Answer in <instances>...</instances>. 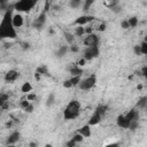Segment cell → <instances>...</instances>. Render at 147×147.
I'll return each mask as SVG.
<instances>
[{"label": "cell", "mask_w": 147, "mask_h": 147, "mask_svg": "<svg viewBox=\"0 0 147 147\" xmlns=\"http://www.w3.org/2000/svg\"><path fill=\"white\" fill-rule=\"evenodd\" d=\"M79 113H80V103L77 100H71L67 105L63 111V116L66 120H75L78 117Z\"/></svg>", "instance_id": "1"}, {"label": "cell", "mask_w": 147, "mask_h": 147, "mask_svg": "<svg viewBox=\"0 0 147 147\" xmlns=\"http://www.w3.org/2000/svg\"><path fill=\"white\" fill-rule=\"evenodd\" d=\"M96 83H97V76L96 75H90L89 77L82 79L78 86H79L80 90L86 91V90H91L92 87L96 85Z\"/></svg>", "instance_id": "2"}, {"label": "cell", "mask_w": 147, "mask_h": 147, "mask_svg": "<svg viewBox=\"0 0 147 147\" xmlns=\"http://www.w3.org/2000/svg\"><path fill=\"white\" fill-rule=\"evenodd\" d=\"M98 55H99V47L98 46H89V47H86V49L84 52V57L87 61L97 57Z\"/></svg>", "instance_id": "3"}, {"label": "cell", "mask_w": 147, "mask_h": 147, "mask_svg": "<svg viewBox=\"0 0 147 147\" xmlns=\"http://www.w3.org/2000/svg\"><path fill=\"white\" fill-rule=\"evenodd\" d=\"M98 43H99V38L94 34L86 35V37L83 39V44L86 47H89V46H98Z\"/></svg>", "instance_id": "4"}, {"label": "cell", "mask_w": 147, "mask_h": 147, "mask_svg": "<svg viewBox=\"0 0 147 147\" xmlns=\"http://www.w3.org/2000/svg\"><path fill=\"white\" fill-rule=\"evenodd\" d=\"M20 77V74H18V71H16V70H8L6 74H5V80L7 82V83H12V82H15L17 78Z\"/></svg>", "instance_id": "5"}, {"label": "cell", "mask_w": 147, "mask_h": 147, "mask_svg": "<svg viewBox=\"0 0 147 147\" xmlns=\"http://www.w3.org/2000/svg\"><path fill=\"white\" fill-rule=\"evenodd\" d=\"M116 123L117 125H119L120 128H123V129H129L130 127V121L125 117V115H120L119 117H117V120H116Z\"/></svg>", "instance_id": "6"}, {"label": "cell", "mask_w": 147, "mask_h": 147, "mask_svg": "<svg viewBox=\"0 0 147 147\" xmlns=\"http://www.w3.org/2000/svg\"><path fill=\"white\" fill-rule=\"evenodd\" d=\"M24 24V18L21 14H15L12 17V25L14 28H21Z\"/></svg>", "instance_id": "7"}, {"label": "cell", "mask_w": 147, "mask_h": 147, "mask_svg": "<svg viewBox=\"0 0 147 147\" xmlns=\"http://www.w3.org/2000/svg\"><path fill=\"white\" fill-rule=\"evenodd\" d=\"M101 119H102V116H101L97 110H94V113L92 114V116L90 117V120H89V124H90L91 127L97 125V124H99V123L101 122Z\"/></svg>", "instance_id": "8"}, {"label": "cell", "mask_w": 147, "mask_h": 147, "mask_svg": "<svg viewBox=\"0 0 147 147\" xmlns=\"http://www.w3.org/2000/svg\"><path fill=\"white\" fill-rule=\"evenodd\" d=\"M91 21H93V17H92V16H86V15H84V16H79V17L75 21V23H76L77 25H83V26H85L87 23H90Z\"/></svg>", "instance_id": "9"}, {"label": "cell", "mask_w": 147, "mask_h": 147, "mask_svg": "<svg viewBox=\"0 0 147 147\" xmlns=\"http://www.w3.org/2000/svg\"><path fill=\"white\" fill-rule=\"evenodd\" d=\"M78 132L80 133V134H83L84 136V138H89V137H91V125L87 123L86 125H83L79 130H78Z\"/></svg>", "instance_id": "10"}, {"label": "cell", "mask_w": 147, "mask_h": 147, "mask_svg": "<svg viewBox=\"0 0 147 147\" xmlns=\"http://www.w3.org/2000/svg\"><path fill=\"white\" fill-rule=\"evenodd\" d=\"M18 139H20V132L15 131V132H13V133L8 137L6 144H7V145H14L16 141H18Z\"/></svg>", "instance_id": "11"}, {"label": "cell", "mask_w": 147, "mask_h": 147, "mask_svg": "<svg viewBox=\"0 0 147 147\" xmlns=\"http://www.w3.org/2000/svg\"><path fill=\"white\" fill-rule=\"evenodd\" d=\"M70 74L71 76H78V75H83V69L82 67H79L78 65H75L70 68Z\"/></svg>", "instance_id": "12"}, {"label": "cell", "mask_w": 147, "mask_h": 147, "mask_svg": "<svg viewBox=\"0 0 147 147\" xmlns=\"http://www.w3.org/2000/svg\"><path fill=\"white\" fill-rule=\"evenodd\" d=\"M21 91H22L24 94L30 93V92L32 91V85H31L30 83H29V82L23 83V85H22V87H21Z\"/></svg>", "instance_id": "13"}, {"label": "cell", "mask_w": 147, "mask_h": 147, "mask_svg": "<svg viewBox=\"0 0 147 147\" xmlns=\"http://www.w3.org/2000/svg\"><path fill=\"white\" fill-rule=\"evenodd\" d=\"M45 21H46V15L43 13V14H40V15L38 16V18L35 21V25L38 26V28H40V26L45 23Z\"/></svg>", "instance_id": "14"}, {"label": "cell", "mask_w": 147, "mask_h": 147, "mask_svg": "<svg viewBox=\"0 0 147 147\" xmlns=\"http://www.w3.org/2000/svg\"><path fill=\"white\" fill-rule=\"evenodd\" d=\"M75 35L77 37H82L83 35H85V26L83 25H77L75 29Z\"/></svg>", "instance_id": "15"}, {"label": "cell", "mask_w": 147, "mask_h": 147, "mask_svg": "<svg viewBox=\"0 0 147 147\" xmlns=\"http://www.w3.org/2000/svg\"><path fill=\"white\" fill-rule=\"evenodd\" d=\"M107 109H108V107H107L106 105H99V106L97 107V109H96V110H97V111H98V113L103 117V116H105V114L107 113Z\"/></svg>", "instance_id": "16"}, {"label": "cell", "mask_w": 147, "mask_h": 147, "mask_svg": "<svg viewBox=\"0 0 147 147\" xmlns=\"http://www.w3.org/2000/svg\"><path fill=\"white\" fill-rule=\"evenodd\" d=\"M80 80H82V75H78V76H73V77L70 78V82H71L73 86H77V85H79Z\"/></svg>", "instance_id": "17"}, {"label": "cell", "mask_w": 147, "mask_h": 147, "mask_svg": "<svg viewBox=\"0 0 147 147\" xmlns=\"http://www.w3.org/2000/svg\"><path fill=\"white\" fill-rule=\"evenodd\" d=\"M106 6L109 8H114L115 6L119 5V0H105Z\"/></svg>", "instance_id": "18"}, {"label": "cell", "mask_w": 147, "mask_h": 147, "mask_svg": "<svg viewBox=\"0 0 147 147\" xmlns=\"http://www.w3.org/2000/svg\"><path fill=\"white\" fill-rule=\"evenodd\" d=\"M65 38H66V40L68 42L69 45H73V44H74L75 38H74V35H73V34H70V32H65Z\"/></svg>", "instance_id": "19"}, {"label": "cell", "mask_w": 147, "mask_h": 147, "mask_svg": "<svg viewBox=\"0 0 147 147\" xmlns=\"http://www.w3.org/2000/svg\"><path fill=\"white\" fill-rule=\"evenodd\" d=\"M37 73H39L42 76L43 75H46L47 73H48V69H47V67L46 66H39L38 68H37V70H36Z\"/></svg>", "instance_id": "20"}, {"label": "cell", "mask_w": 147, "mask_h": 147, "mask_svg": "<svg viewBox=\"0 0 147 147\" xmlns=\"http://www.w3.org/2000/svg\"><path fill=\"white\" fill-rule=\"evenodd\" d=\"M146 105H147V97H142V98L138 101V103H137V106H138L139 108H145Z\"/></svg>", "instance_id": "21"}, {"label": "cell", "mask_w": 147, "mask_h": 147, "mask_svg": "<svg viewBox=\"0 0 147 147\" xmlns=\"http://www.w3.org/2000/svg\"><path fill=\"white\" fill-rule=\"evenodd\" d=\"M82 5V0H70V7L71 8H78Z\"/></svg>", "instance_id": "22"}, {"label": "cell", "mask_w": 147, "mask_h": 147, "mask_svg": "<svg viewBox=\"0 0 147 147\" xmlns=\"http://www.w3.org/2000/svg\"><path fill=\"white\" fill-rule=\"evenodd\" d=\"M128 21H129V24H130V28H136V26H137V24H138V18H137L136 16H133V17H131V18H129Z\"/></svg>", "instance_id": "23"}, {"label": "cell", "mask_w": 147, "mask_h": 147, "mask_svg": "<svg viewBox=\"0 0 147 147\" xmlns=\"http://www.w3.org/2000/svg\"><path fill=\"white\" fill-rule=\"evenodd\" d=\"M73 139H74V140H75L77 144H79V142H82V141H83L84 136H83V134H80L79 132H77V133H76V134L73 137Z\"/></svg>", "instance_id": "24"}, {"label": "cell", "mask_w": 147, "mask_h": 147, "mask_svg": "<svg viewBox=\"0 0 147 147\" xmlns=\"http://www.w3.org/2000/svg\"><path fill=\"white\" fill-rule=\"evenodd\" d=\"M67 52H68V46H61L57 52V56H63Z\"/></svg>", "instance_id": "25"}, {"label": "cell", "mask_w": 147, "mask_h": 147, "mask_svg": "<svg viewBox=\"0 0 147 147\" xmlns=\"http://www.w3.org/2000/svg\"><path fill=\"white\" fill-rule=\"evenodd\" d=\"M55 102V97H54V94L52 93V94H49L48 96V99H47V101H46V106H52L53 103Z\"/></svg>", "instance_id": "26"}, {"label": "cell", "mask_w": 147, "mask_h": 147, "mask_svg": "<svg viewBox=\"0 0 147 147\" xmlns=\"http://www.w3.org/2000/svg\"><path fill=\"white\" fill-rule=\"evenodd\" d=\"M140 48H141V55H147V43L142 42L140 44Z\"/></svg>", "instance_id": "27"}, {"label": "cell", "mask_w": 147, "mask_h": 147, "mask_svg": "<svg viewBox=\"0 0 147 147\" xmlns=\"http://www.w3.org/2000/svg\"><path fill=\"white\" fill-rule=\"evenodd\" d=\"M30 103H31V101H29V100H28L26 98H24V99H23V100H22V101L20 102V106H21V108L25 109V108H26V107H28L29 105H30Z\"/></svg>", "instance_id": "28"}, {"label": "cell", "mask_w": 147, "mask_h": 147, "mask_svg": "<svg viewBox=\"0 0 147 147\" xmlns=\"http://www.w3.org/2000/svg\"><path fill=\"white\" fill-rule=\"evenodd\" d=\"M96 0H84V7L85 9H89L93 4H94Z\"/></svg>", "instance_id": "29"}, {"label": "cell", "mask_w": 147, "mask_h": 147, "mask_svg": "<svg viewBox=\"0 0 147 147\" xmlns=\"http://www.w3.org/2000/svg\"><path fill=\"white\" fill-rule=\"evenodd\" d=\"M8 99H9V96H8V94H6V93H3V94H1V97H0V105L4 103V102H7V101H8Z\"/></svg>", "instance_id": "30"}, {"label": "cell", "mask_w": 147, "mask_h": 147, "mask_svg": "<svg viewBox=\"0 0 147 147\" xmlns=\"http://www.w3.org/2000/svg\"><path fill=\"white\" fill-rule=\"evenodd\" d=\"M25 98H26L29 101H35V100L37 99V94H35V93H28Z\"/></svg>", "instance_id": "31"}, {"label": "cell", "mask_w": 147, "mask_h": 147, "mask_svg": "<svg viewBox=\"0 0 147 147\" xmlns=\"http://www.w3.org/2000/svg\"><path fill=\"white\" fill-rule=\"evenodd\" d=\"M63 87H65V89H71V87H73V84H71L70 79H67V80L63 82Z\"/></svg>", "instance_id": "32"}, {"label": "cell", "mask_w": 147, "mask_h": 147, "mask_svg": "<svg viewBox=\"0 0 147 147\" xmlns=\"http://www.w3.org/2000/svg\"><path fill=\"white\" fill-rule=\"evenodd\" d=\"M121 28L122 29H129L130 28V24H129V21L128 20H124L121 22Z\"/></svg>", "instance_id": "33"}, {"label": "cell", "mask_w": 147, "mask_h": 147, "mask_svg": "<svg viewBox=\"0 0 147 147\" xmlns=\"http://www.w3.org/2000/svg\"><path fill=\"white\" fill-rule=\"evenodd\" d=\"M86 61H87V60H86V59H85V57L83 56V57L80 59V60H79V61L77 62V65H78L79 67H84V66L86 65Z\"/></svg>", "instance_id": "34"}, {"label": "cell", "mask_w": 147, "mask_h": 147, "mask_svg": "<svg viewBox=\"0 0 147 147\" xmlns=\"http://www.w3.org/2000/svg\"><path fill=\"white\" fill-rule=\"evenodd\" d=\"M91 34H93V28L92 26L85 28V35H91Z\"/></svg>", "instance_id": "35"}, {"label": "cell", "mask_w": 147, "mask_h": 147, "mask_svg": "<svg viewBox=\"0 0 147 147\" xmlns=\"http://www.w3.org/2000/svg\"><path fill=\"white\" fill-rule=\"evenodd\" d=\"M34 109H35L34 105H31V103H30V105H29V106H28V107H26L24 110H25L26 113H32V111H34Z\"/></svg>", "instance_id": "36"}, {"label": "cell", "mask_w": 147, "mask_h": 147, "mask_svg": "<svg viewBox=\"0 0 147 147\" xmlns=\"http://www.w3.org/2000/svg\"><path fill=\"white\" fill-rule=\"evenodd\" d=\"M69 49H70V51H71V52H75V53H77V52H78V51H79V47H78V46H76V45H74V44H73V45H70V48H69Z\"/></svg>", "instance_id": "37"}, {"label": "cell", "mask_w": 147, "mask_h": 147, "mask_svg": "<svg viewBox=\"0 0 147 147\" xmlns=\"http://www.w3.org/2000/svg\"><path fill=\"white\" fill-rule=\"evenodd\" d=\"M133 49H134V53H136L137 55H141V48H140V45H139V46H138V45H137V46H134V48H133Z\"/></svg>", "instance_id": "38"}, {"label": "cell", "mask_w": 147, "mask_h": 147, "mask_svg": "<svg viewBox=\"0 0 147 147\" xmlns=\"http://www.w3.org/2000/svg\"><path fill=\"white\" fill-rule=\"evenodd\" d=\"M98 30H99L100 32L105 31V30H106V24H105V23H100L99 26H98Z\"/></svg>", "instance_id": "39"}, {"label": "cell", "mask_w": 147, "mask_h": 147, "mask_svg": "<svg viewBox=\"0 0 147 147\" xmlns=\"http://www.w3.org/2000/svg\"><path fill=\"white\" fill-rule=\"evenodd\" d=\"M76 144H77V142H76V141H75V140L71 138V139H70V140L67 142V146H68V147H73V146H75Z\"/></svg>", "instance_id": "40"}, {"label": "cell", "mask_w": 147, "mask_h": 147, "mask_svg": "<svg viewBox=\"0 0 147 147\" xmlns=\"http://www.w3.org/2000/svg\"><path fill=\"white\" fill-rule=\"evenodd\" d=\"M142 76L145 78H147V67H144L142 68Z\"/></svg>", "instance_id": "41"}, {"label": "cell", "mask_w": 147, "mask_h": 147, "mask_svg": "<svg viewBox=\"0 0 147 147\" xmlns=\"http://www.w3.org/2000/svg\"><path fill=\"white\" fill-rule=\"evenodd\" d=\"M40 77H42V75H40L39 73H37V71H36V74H35V79H36V80H39V79H40Z\"/></svg>", "instance_id": "42"}, {"label": "cell", "mask_w": 147, "mask_h": 147, "mask_svg": "<svg viewBox=\"0 0 147 147\" xmlns=\"http://www.w3.org/2000/svg\"><path fill=\"white\" fill-rule=\"evenodd\" d=\"M137 89H138V90H141V89H142V85H138Z\"/></svg>", "instance_id": "43"}, {"label": "cell", "mask_w": 147, "mask_h": 147, "mask_svg": "<svg viewBox=\"0 0 147 147\" xmlns=\"http://www.w3.org/2000/svg\"><path fill=\"white\" fill-rule=\"evenodd\" d=\"M144 42H146V43H147V36H146V38L144 39Z\"/></svg>", "instance_id": "44"}, {"label": "cell", "mask_w": 147, "mask_h": 147, "mask_svg": "<svg viewBox=\"0 0 147 147\" xmlns=\"http://www.w3.org/2000/svg\"><path fill=\"white\" fill-rule=\"evenodd\" d=\"M145 109H146V110H147V105H146V107H145Z\"/></svg>", "instance_id": "45"}]
</instances>
